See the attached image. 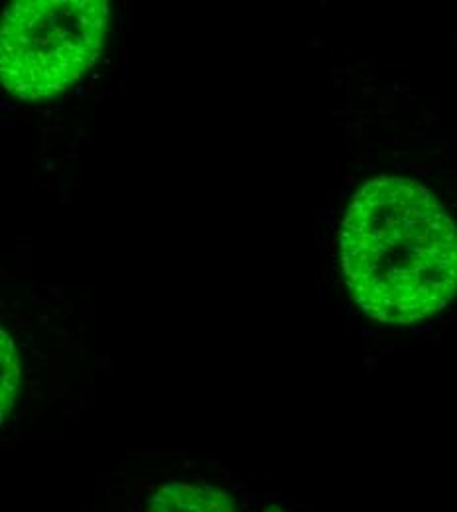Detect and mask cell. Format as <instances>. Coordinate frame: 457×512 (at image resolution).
Wrapping results in <instances>:
<instances>
[{
	"label": "cell",
	"mask_w": 457,
	"mask_h": 512,
	"mask_svg": "<svg viewBox=\"0 0 457 512\" xmlns=\"http://www.w3.org/2000/svg\"><path fill=\"white\" fill-rule=\"evenodd\" d=\"M105 0H20L0 18V83L24 101L54 99L99 60Z\"/></svg>",
	"instance_id": "cell-2"
},
{
	"label": "cell",
	"mask_w": 457,
	"mask_h": 512,
	"mask_svg": "<svg viewBox=\"0 0 457 512\" xmlns=\"http://www.w3.org/2000/svg\"><path fill=\"white\" fill-rule=\"evenodd\" d=\"M20 384V361L12 337L0 327V424L10 414Z\"/></svg>",
	"instance_id": "cell-4"
},
{
	"label": "cell",
	"mask_w": 457,
	"mask_h": 512,
	"mask_svg": "<svg viewBox=\"0 0 457 512\" xmlns=\"http://www.w3.org/2000/svg\"><path fill=\"white\" fill-rule=\"evenodd\" d=\"M266 512H278V511H266Z\"/></svg>",
	"instance_id": "cell-5"
},
{
	"label": "cell",
	"mask_w": 457,
	"mask_h": 512,
	"mask_svg": "<svg viewBox=\"0 0 457 512\" xmlns=\"http://www.w3.org/2000/svg\"><path fill=\"white\" fill-rule=\"evenodd\" d=\"M341 268L351 298L371 320H430L456 294V225L424 186L377 178L357 190L345 211Z\"/></svg>",
	"instance_id": "cell-1"
},
{
	"label": "cell",
	"mask_w": 457,
	"mask_h": 512,
	"mask_svg": "<svg viewBox=\"0 0 457 512\" xmlns=\"http://www.w3.org/2000/svg\"><path fill=\"white\" fill-rule=\"evenodd\" d=\"M150 512H235L227 493L190 483L164 485L152 497Z\"/></svg>",
	"instance_id": "cell-3"
}]
</instances>
